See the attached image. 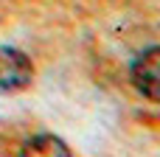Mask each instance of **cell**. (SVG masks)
Segmentation results:
<instances>
[{"mask_svg":"<svg viewBox=\"0 0 160 157\" xmlns=\"http://www.w3.org/2000/svg\"><path fill=\"white\" fill-rule=\"evenodd\" d=\"M31 76H34L31 59L17 48L0 45V96L25 90L31 84Z\"/></svg>","mask_w":160,"mask_h":157,"instance_id":"1","label":"cell"},{"mask_svg":"<svg viewBox=\"0 0 160 157\" xmlns=\"http://www.w3.org/2000/svg\"><path fill=\"white\" fill-rule=\"evenodd\" d=\"M132 84L146 98L160 101V45L143 51L132 62Z\"/></svg>","mask_w":160,"mask_h":157,"instance_id":"2","label":"cell"},{"mask_svg":"<svg viewBox=\"0 0 160 157\" xmlns=\"http://www.w3.org/2000/svg\"><path fill=\"white\" fill-rule=\"evenodd\" d=\"M20 155H59V157H68V146L62 143V140H56L53 135H37V138H31L28 143H22V149H20Z\"/></svg>","mask_w":160,"mask_h":157,"instance_id":"3","label":"cell"}]
</instances>
